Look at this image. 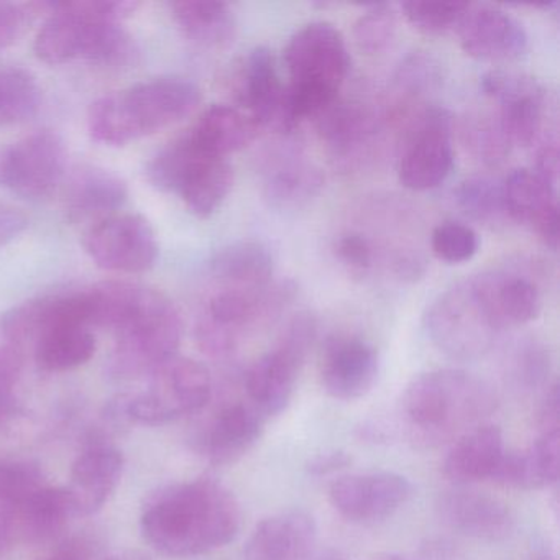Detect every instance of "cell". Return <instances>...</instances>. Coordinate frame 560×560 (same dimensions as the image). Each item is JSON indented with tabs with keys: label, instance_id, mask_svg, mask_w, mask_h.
I'll return each mask as SVG.
<instances>
[{
	"label": "cell",
	"instance_id": "1",
	"mask_svg": "<svg viewBox=\"0 0 560 560\" xmlns=\"http://www.w3.org/2000/svg\"><path fill=\"white\" fill-rule=\"evenodd\" d=\"M234 494L211 478L170 485L147 501L142 530L153 549L170 557H195L228 546L241 529Z\"/></svg>",
	"mask_w": 560,
	"mask_h": 560
},
{
	"label": "cell",
	"instance_id": "2",
	"mask_svg": "<svg viewBox=\"0 0 560 560\" xmlns=\"http://www.w3.org/2000/svg\"><path fill=\"white\" fill-rule=\"evenodd\" d=\"M201 100V90L186 78H156L94 101L88 130L101 145L126 147L182 122Z\"/></svg>",
	"mask_w": 560,
	"mask_h": 560
},
{
	"label": "cell",
	"instance_id": "3",
	"mask_svg": "<svg viewBox=\"0 0 560 560\" xmlns=\"http://www.w3.org/2000/svg\"><path fill=\"white\" fill-rule=\"evenodd\" d=\"M497 408L493 386L464 370H434L416 376L401 401L409 435L425 445L475 428Z\"/></svg>",
	"mask_w": 560,
	"mask_h": 560
},
{
	"label": "cell",
	"instance_id": "4",
	"mask_svg": "<svg viewBox=\"0 0 560 560\" xmlns=\"http://www.w3.org/2000/svg\"><path fill=\"white\" fill-rule=\"evenodd\" d=\"M288 100L296 124L317 119L340 97L352 58L346 38L329 22H311L291 35L284 48Z\"/></svg>",
	"mask_w": 560,
	"mask_h": 560
},
{
	"label": "cell",
	"instance_id": "5",
	"mask_svg": "<svg viewBox=\"0 0 560 560\" xmlns=\"http://www.w3.org/2000/svg\"><path fill=\"white\" fill-rule=\"evenodd\" d=\"M73 514L67 488L51 487L28 462L0 460V556L51 539Z\"/></svg>",
	"mask_w": 560,
	"mask_h": 560
},
{
	"label": "cell",
	"instance_id": "6",
	"mask_svg": "<svg viewBox=\"0 0 560 560\" xmlns=\"http://www.w3.org/2000/svg\"><path fill=\"white\" fill-rule=\"evenodd\" d=\"M298 287L291 280L261 288H219L196 327L202 352L222 359L232 355L244 337L273 326L294 303Z\"/></svg>",
	"mask_w": 560,
	"mask_h": 560
},
{
	"label": "cell",
	"instance_id": "7",
	"mask_svg": "<svg viewBox=\"0 0 560 560\" xmlns=\"http://www.w3.org/2000/svg\"><path fill=\"white\" fill-rule=\"evenodd\" d=\"M113 330L117 337V372L136 376L152 373L178 355L183 320L175 303L162 291L137 283L126 313Z\"/></svg>",
	"mask_w": 560,
	"mask_h": 560
},
{
	"label": "cell",
	"instance_id": "8",
	"mask_svg": "<svg viewBox=\"0 0 560 560\" xmlns=\"http://www.w3.org/2000/svg\"><path fill=\"white\" fill-rule=\"evenodd\" d=\"M431 342L455 360H477L490 352L501 329L474 275L439 294L425 311Z\"/></svg>",
	"mask_w": 560,
	"mask_h": 560
},
{
	"label": "cell",
	"instance_id": "9",
	"mask_svg": "<svg viewBox=\"0 0 560 560\" xmlns=\"http://www.w3.org/2000/svg\"><path fill=\"white\" fill-rule=\"evenodd\" d=\"M317 319L311 313L294 316L270 352L257 360L245 375L252 406L264 418L281 415L293 398L298 376L317 339Z\"/></svg>",
	"mask_w": 560,
	"mask_h": 560
},
{
	"label": "cell",
	"instance_id": "10",
	"mask_svg": "<svg viewBox=\"0 0 560 560\" xmlns=\"http://www.w3.org/2000/svg\"><path fill=\"white\" fill-rule=\"evenodd\" d=\"M212 395V380L202 363L175 355L156 366L145 393L130 399L129 415L142 424L159 425L201 411Z\"/></svg>",
	"mask_w": 560,
	"mask_h": 560
},
{
	"label": "cell",
	"instance_id": "11",
	"mask_svg": "<svg viewBox=\"0 0 560 560\" xmlns=\"http://www.w3.org/2000/svg\"><path fill=\"white\" fill-rule=\"evenodd\" d=\"M485 96L498 104L497 117L511 145L534 147L557 127L546 86L529 74L490 71L480 81Z\"/></svg>",
	"mask_w": 560,
	"mask_h": 560
},
{
	"label": "cell",
	"instance_id": "12",
	"mask_svg": "<svg viewBox=\"0 0 560 560\" xmlns=\"http://www.w3.org/2000/svg\"><path fill=\"white\" fill-rule=\"evenodd\" d=\"M454 120L444 107H422L409 119L398 160L399 182L411 191L438 188L454 165Z\"/></svg>",
	"mask_w": 560,
	"mask_h": 560
},
{
	"label": "cell",
	"instance_id": "13",
	"mask_svg": "<svg viewBox=\"0 0 560 560\" xmlns=\"http://www.w3.org/2000/svg\"><path fill=\"white\" fill-rule=\"evenodd\" d=\"M67 145L54 130H37L15 143H0V188L28 201L50 198L67 173Z\"/></svg>",
	"mask_w": 560,
	"mask_h": 560
},
{
	"label": "cell",
	"instance_id": "14",
	"mask_svg": "<svg viewBox=\"0 0 560 560\" xmlns=\"http://www.w3.org/2000/svg\"><path fill=\"white\" fill-rule=\"evenodd\" d=\"M83 247L97 267L126 275L152 270L160 254L152 224L143 215L122 212L90 225Z\"/></svg>",
	"mask_w": 560,
	"mask_h": 560
},
{
	"label": "cell",
	"instance_id": "15",
	"mask_svg": "<svg viewBox=\"0 0 560 560\" xmlns=\"http://www.w3.org/2000/svg\"><path fill=\"white\" fill-rule=\"evenodd\" d=\"M235 94L258 129L290 133L298 126L291 114L287 84L281 81L273 51L257 47L238 70Z\"/></svg>",
	"mask_w": 560,
	"mask_h": 560
},
{
	"label": "cell",
	"instance_id": "16",
	"mask_svg": "<svg viewBox=\"0 0 560 560\" xmlns=\"http://www.w3.org/2000/svg\"><path fill=\"white\" fill-rule=\"evenodd\" d=\"M412 493L415 487L405 475L385 470L337 478L329 498L337 513L350 523L370 524L392 517Z\"/></svg>",
	"mask_w": 560,
	"mask_h": 560
},
{
	"label": "cell",
	"instance_id": "17",
	"mask_svg": "<svg viewBox=\"0 0 560 560\" xmlns=\"http://www.w3.org/2000/svg\"><path fill=\"white\" fill-rule=\"evenodd\" d=\"M317 132L334 159L343 165H360L372 159L383 129L389 124L385 106L337 100L316 119Z\"/></svg>",
	"mask_w": 560,
	"mask_h": 560
},
{
	"label": "cell",
	"instance_id": "18",
	"mask_svg": "<svg viewBox=\"0 0 560 560\" xmlns=\"http://www.w3.org/2000/svg\"><path fill=\"white\" fill-rule=\"evenodd\" d=\"M324 182L323 170L300 150L271 149L261 156V196L275 211L307 208L323 191Z\"/></svg>",
	"mask_w": 560,
	"mask_h": 560
},
{
	"label": "cell",
	"instance_id": "19",
	"mask_svg": "<svg viewBox=\"0 0 560 560\" xmlns=\"http://www.w3.org/2000/svg\"><path fill=\"white\" fill-rule=\"evenodd\" d=\"M457 34L468 57L490 63L520 60L529 47L523 24L494 5H468Z\"/></svg>",
	"mask_w": 560,
	"mask_h": 560
},
{
	"label": "cell",
	"instance_id": "20",
	"mask_svg": "<svg viewBox=\"0 0 560 560\" xmlns=\"http://www.w3.org/2000/svg\"><path fill=\"white\" fill-rule=\"evenodd\" d=\"M378 352L369 340L353 334H337L324 346L320 382L332 398H362L378 378Z\"/></svg>",
	"mask_w": 560,
	"mask_h": 560
},
{
	"label": "cell",
	"instance_id": "21",
	"mask_svg": "<svg viewBox=\"0 0 560 560\" xmlns=\"http://www.w3.org/2000/svg\"><path fill=\"white\" fill-rule=\"evenodd\" d=\"M438 513L455 533L485 542H501L516 526L511 508L493 494L475 490H451L439 497Z\"/></svg>",
	"mask_w": 560,
	"mask_h": 560
},
{
	"label": "cell",
	"instance_id": "22",
	"mask_svg": "<svg viewBox=\"0 0 560 560\" xmlns=\"http://www.w3.org/2000/svg\"><path fill=\"white\" fill-rule=\"evenodd\" d=\"M504 205L510 221L529 225L550 250L559 248V201L557 188L534 170H514L503 183Z\"/></svg>",
	"mask_w": 560,
	"mask_h": 560
},
{
	"label": "cell",
	"instance_id": "23",
	"mask_svg": "<svg viewBox=\"0 0 560 560\" xmlns=\"http://www.w3.org/2000/svg\"><path fill=\"white\" fill-rule=\"evenodd\" d=\"M265 418L252 405L232 402L219 409L196 438V451L214 465L241 460L260 441Z\"/></svg>",
	"mask_w": 560,
	"mask_h": 560
},
{
	"label": "cell",
	"instance_id": "24",
	"mask_svg": "<svg viewBox=\"0 0 560 560\" xmlns=\"http://www.w3.org/2000/svg\"><path fill=\"white\" fill-rule=\"evenodd\" d=\"M124 471V457L119 448L104 442L84 448L73 467L67 493L73 513L90 516L100 511L116 491Z\"/></svg>",
	"mask_w": 560,
	"mask_h": 560
},
{
	"label": "cell",
	"instance_id": "25",
	"mask_svg": "<svg viewBox=\"0 0 560 560\" xmlns=\"http://www.w3.org/2000/svg\"><path fill=\"white\" fill-rule=\"evenodd\" d=\"M317 526L306 511L293 510L265 517L245 544L244 560H311Z\"/></svg>",
	"mask_w": 560,
	"mask_h": 560
},
{
	"label": "cell",
	"instance_id": "26",
	"mask_svg": "<svg viewBox=\"0 0 560 560\" xmlns=\"http://www.w3.org/2000/svg\"><path fill=\"white\" fill-rule=\"evenodd\" d=\"M129 189L126 182L101 166H80L71 175L65 195V211L73 224H96L117 214L126 205Z\"/></svg>",
	"mask_w": 560,
	"mask_h": 560
},
{
	"label": "cell",
	"instance_id": "27",
	"mask_svg": "<svg viewBox=\"0 0 560 560\" xmlns=\"http://www.w3.org/2000/svg\"><path fill=\"white\" fill-rule=\"evenodd\" d=\"M188 137V133H186ZM189 139V137H188ZM191 143V153L176 182L175 191L188 211L199 219L211 218L234 186V168L225 159L208 155Z\"/></svg>",
	"mask_w": 560,
	"mask_h": 560
},
{
	"label": "cell",
	"instance_id": "28",
	"mask_svg": "<svg viewBox=\"0 0 560 560\" xmlns=\"http://www.w3.org/2000/svg\"><path fill=\"white\" fill-rule=\"evenodd\" d=\"M474 277L501 330L524 326L539 316L542 294L533 278L516 270H488Z\"/></svg>",
	"mask_w": 560,
	"mask_h": 560
},
{
	"label": "cell",
	"instance_id": "29",
	"mask_svg": "<svg viewBox=\"0 0 560 560\" xmlns=\"http://www.w3.org/2000/svg\"><path fill=\"white\" fill-rule=\"evenodd\" d=\"M560 429L539 431L523 451L504 452L491 480L517 490H539L559 480Z\"/></svg>",
	"mask_w": 560,
	"mask_h": 560
},
{
	"label": "cell",
	"instance_id": "30",
	"mask_svg": "<svg viewBox=\"0 0 560 560\" xmlns=\"http://www.w3.org/2000/svg\"><path fill=\"white\" fill-rule=\"evenodd\" d=\"M504 452L501 429L493 424H478L452 445L442 468L452 483H477L493 478Z\"/></svg>",
	"mask_w": 560,
	"mask_h": 560
},
{
	"label": "cell",
	"instance_id": "31",
	"mask_svg": "<svg viewBox=\"0 0 560 560\" xmlns=\"http://www.w3.org/2000/svg\"><path fill=\"white\" fill-rule=\"evenodd\" d=\"M170 8L183 37L196 47L225 50L237 37V19L225 2L182 0Z\"/></svg>",
	"mask_w": 560,
	"mask_h": 560
},
{
	"label": "cell",
	"instance_id": "32",
	"mask_svg": "<svg viewBox=\"0 0 560 560\" xmlns=\"http://www.w3.org/2000/svg\"><path fill=\"white\" fill-rule=\"evenodd\" d=\"M258 130L257 124L244 110L215 104L199 116L188 130V137L208 155L225 159L250 145L257 139Z\"/></svg>",
	"mask_w": 560,
	"mask_h": 560
},
{
	"label": "cell",
	"instance_id": "33",
	"mask_svg": "<svg viewBox=\"0 0 560 560\" xmlns=\"http://www.w3.org/2000/svg\"><path fill=\"white\" fill-rule=\"evenodd\" d=\"M444 81L442 65L425 51L408 55L393 77V96L385 106L389 122H398L415 113L424 97L438 93Z\"/></svg>",
	"mask_w": 560,
	"mask_h": 560
},
{
	"label": "cell",
	"instance_id": "34",
	"mask_svg": "<svg viewBox=\"0 0 560 560\" xmlns=\"http://www.w3.org/2000/svg\"><path fill=\"white\" fill-rule=\"evenodd\" d=\"M209 270L221 288L247 290L273 281L275 260L267 245L261 242H235L212 257Z\"/></svg>",
	"mask_w": 560,
	"mask_h": 560
},
{
	"label": "cell",
	"instance_id": "35",
	"mask_svg": "<svg viewBox=\"0 0 560 560\" xmlns=\"http://www.w3.org/2000/svg\"><path fill=\"white\" fill-rule=\"evenodd\" d=\"M96 337L90 327L57 326L34 342L35 360L45 372H68L83 366L96 353Z\"/></svg>",
	"mask_w": 560,
	"mask_h": 560
},
{
	"label": "cell",
	"instance_id": "36",
	"mask_svg": "<svg viewBox=\"0 0 560 560\" xmlns=\"http://www.w3.org/2000/svg\"><path fill=\"white\" fill-rule=\"evenodd\" d=\"M42 106V88L31 71L0 67V127L32 119Z\"/></svg>",
	"mask_w": 560,
	"mask_h": 560
},
{
	"label": "cell",
	"instance_id": "37",
	"mask_svg": "<svg viewBox=\"0 0 560 560\" xmlns=\"http://www.w3.org/2000/svg\"><path fill=\"white\" fill-rule=\"evenodd\" d=\"M458 208L485 225H500L508 221L504 205L503 183L488 176H471L464 179L455 189Z\"/></svg>",
	"mask_w": 560,
	"mask_h": 560
},
{
	"label": "cell",
	"instance_id": "38",
	"mask_svg": "<svg viewBox=\"0 0 560 560\" xmlns=\"http://www.w3.org/2000/svg\"><path fill=\"white\" fill-rule=\"evenodd\" d=\"M460 132L470 155L483 165H500L510 153L511 143L497 114H470L465 117Z\"/></svg>",
	"mask_w": 560,
	"mask_h": 560
},
{
	"label": "cell",
	"instance_id": "39",
	"mask_svg": "<svg viewBox=\"0 0 560 560\" xmlns=\"http://www.w3.org/2000/svg\"><path fill=\"white\" fill-rule=\"evenodd\" d=\"M549 373V350L534 339L521 340L504 362L506 382L517 392L529 393L544 388Z\"/></svg>",
	"mask_w": 560,
	"mask_h": 560
},
{
	"label": "cell",
	"instance_id": "40",
	"mask_svg": "<svg viewBox=\"0 0 560 560\" xmlns=\"http://www.w3.org/2000/svg\"><path fill=\"white\" fill-rule=\"evenodd\" d=\"M467 2H429L409 0L401 4V12L409 25L431 37H441L457 31L468 11Z\"/></svg>",
	"mask_w": 560,
	"mask_h": 560
},
{
	"label": "cell",
	"instance_id": "41",
	"mask_svg": "<svg viewBox=\"0 0 560 560\" xmlns=\"http://www.w3.org/2000/svg\"><path fill=\"white\" fill-rule=\"evenodd\" d=\"M398 14L389 4H376L366 9L353 27L357 48L369 57L383 55L396 40Z\"/></svg>",
	"mask_w": 560,
	"mask_h": 560
},
{
	"label": "cell",
	"instance_id": "42",
	"mask_svg": "<svg viewBox=\"0 0 560 560\" xmlns=\"http://www.w3.org/2000/svg\"><path fill=\"white\" fill-rule=\"evenodd\" d=\"M431 248L439 260L458 265L471 260L477 255L480 238L470 225L445 221L432 231Z\"/></svg>",
	"mask_w": 560,
	"mask_h": 560
},
{
	"label": "cell",
	"instance_id": "43",
	"mask_svg": "<svg viewBox=\"0 0 560 560\" xmlns=\"http://www.w3.org/2000/svg\"><path fill=\"white\" fill-rule=\"evenodd\" d=\"M334 254L353 277H369L376 268L375 241L362 232H343L334 242Z\"/></svg>",
	"mask_w": 560,
	"mask_h": 560
},
{
	"label": "cell",
	"instance_id": "44",
	"mask_svg": "<svg viewBox=\"0 0 560 560\" xmlns=\"http://www.w3.org/2000/svg\"><path fill=\"white\" fill-rule=\"evenodd\" d=\"M22 370L21 349L14 346L0 347V425L11 421L18 411V386Z\"/></svg>",
	"mask_w": 560,
	"mask_h": 560
},
{
	"label": "cell",
	"instance_id": "45",
	"mask_svg": "<svg viewBox=\"0 0 560 560\" xmlns=\"http://www.w3.org/2000/svg\"><path fill=\"white\" fill-rule=\"evenodd\" d=\"M534 172L546 179L549 185L557 188L559 185L560 170V150L559 136L557 132L547 133L542 140L536 145V163H534Z\"/></svg>",
	"mask_w": 560,
	"mask_h": 560
},
{
	"label": "cell",
	"instance_id": "46",
	"mask_svg": "<svg viewBox=\"0 0 560 560\" xmlns=\"http://www.w3.org/2000/svg\"><path fill=\"white\" fill-rule=\"evenodd\" d=\"M27 8L0 2V50L11 47L27 24Z\"/></svg>",
	"mask_w": 560,
	"mask_h": 560
},
{
	"label": "cell",
	"instance_id": "47",
	"mask_svg": "<svg viewBox=\"0 0 560 560\" xmlns=\"http://www.w3.org/2000/svg\"><path fill=\"white\" fill-rule=\"evenodd\" d=\"M352 457L343 451H326L314 455L306 464L307 474L313 477H327L350 467Z\"/></svg>",
	"mask_w": 560,
	"mask_h": 560
},
{
	"label": "cell",
	"instance_id": "48",
	"mask_svg": "<svg viewBox=\"0 0 560 560\" xmlns=\"http://www.w3.org/2000/svg\"><path fill=\"white\" fill-rule=\"evenodd\" d=\"M27 225L28 219L24 212L9 205H0V247L19 237Z\"/></svg>",
	"mask_w": 560,
	"mask_h": 560
},
{
	"label": "cell",
	"instance_id": "49",
	"mask_svg": "<svg viewBox=\"0 0 560 560\" xmlns=\"http://www.w3.org/2000/svg\"><path fill=\"white\" fill-rule=\"evenodd\" d=\"M42 560H86L81 553L74 552V550H67V552L57 553V556L45 557Z\"/></svg>",
	"mask_w": 560,
	"mask_h": 560
},
{
	"label": "cell",
	"instance_id": "50",
	"mask_svg": "<svg viewBox=\"0 0 560 560\" xmlns=\"http://www.w3.org/2000/svg\"><path fill=\"white\" fill-rule=\"evenodd\" d=\"M106 560H149L145 556L139 552H124L119 553V556L109 557Z\"/></svg>",
	"mask_w": 560,
	"mask_h": 560
},
{
	"label": "cell",
	"instance_id": "51",
	"mask_svg": "<svg viewBox=\"0 0 560 560\" xmlns=\"http://www.w3.org/2000/svg\"><path fill=\"white\" fill-rule=\"evenodd\" d=\"M370 560H411L408 557L399 556V553H380V556L372 557Z\"/></svg>",
	"mask_w": 560,
	"mask_h": 560
},
{
	"label": "cell",
	"instance_id": "52",
	"mask_svg": "<svg viewBox=\"0 0 560 560\" xmlns=\"http://www.w3.org/2000/svg\"><path fill=\"white\" fill-rule=\"evenodd\" d=\"M317 560H343V557H340V553L330 550V552H326L324 556L317 557Z\"/></svg>",
	"mask_w": 560,
	"mask_h": 560
},
{
	"label": "cell",
	"instance_id": "53",
	"mask_svg": "<svg viewBox=\"0 0 560 560\" xmlns=\"http://www.w3.org/2000/svg\"><path fill=\"white\" fill-rule=\"evenodd\" d=\"M533 560H553L552 557L549 556H536Z\"/></svg>",
	"mask_w": 560,
	"mask_h": 560
}]
</instances>
